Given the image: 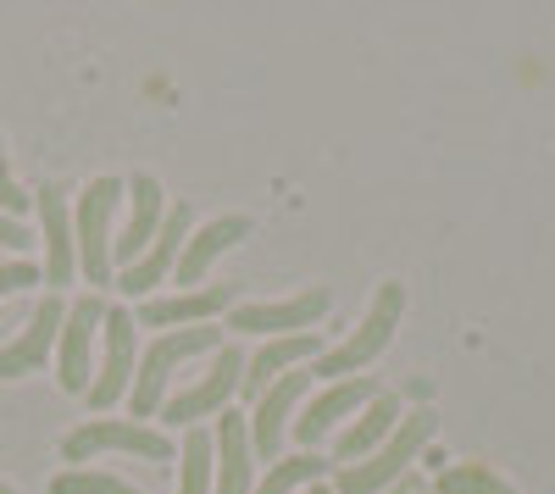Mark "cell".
Listing matches in <instances>:
<instances>
[{"label":"cell","instance_id":"cell-1","mask_svg":"<svg viewBox=\"0 0 555 494\" xmlns=\"http://www.w3.org/2000/svg\"><path fill=\"white\" fill-rule=\"evenodd\" d=\"M439 433V417L423 406V412H405L400 417V428L378 444L373 456L366 461H350V467H339V489L334 494H384L411 461H416V451H423V444Z\"/></svg>","mask_w":555,"mask_h":494},{"label":"cell","instance_id":"cell-2","mask_svg":"<svg viewBox=\"0 0 555 494\" xmlns=\"http://www.w3.org/2000/svg\"><path fill=\"white\" fill-rule=\"evenodd\" d=\"M400 311H405V289H400V284H384V289L373 295L366 323H361L339 350H322L317 362H311V378H334V384H339V373H356V367H366V362H378L384 344H389L395 328H400Z\"/></svg>","mask_w":555,"mask_h":494},{"label":"cell","instance_id":"cell-3","mask_svg":"<svg viewBox=\"0 0 555 494\" xmlns=\"http://www.w3.org/2000/svg\"><path fill=\"white\" fill-rule=\"evenodd\" d=\"M201 350H222V328H206V323H201V328H172V334H162V339L145 350L139 373H133V389H128L133 417H156L162 389H167L172 367H178V362H190V355H201Z\"/></svg>","mask_w":555,"mask_h":494},{"label":"cell","instance_id":"cell-4","mask_svg":"<svg viewBox=\"0 0 555 494\" xmlns=\"http://www.w3.org/2000/svg\"><path fill=\"white\" fill-rule=\"evenodd\" d=\"M117 195L122 184L117 178H95L83 190L78 211H73V234H78V273L89 284H112V211H117Z\"/></svg>","mask_w":555,"mask_h":494},{"label":"cell","instance_id":"cell-5","mask_svg":"<svg viewBox=\"0 0 555 494\" xmlns=\"http://www.w3.org/2000/svg\"><path fill=\"white\" fill-rule=\"evenodd\" d=\"M101 451H128V456H145V461H172L167 433H156L145 422H106V417H95V422H83V428H73L62 439V456L67 461H89V456H101Z\"/></svg>","mask_w":555,"mask_h":494},{"label":"cell","instance_id":"cell-6","mask_svg":"<svg viewBox=\"0 0 555 494\" xmlns=\"http://www.w3.org/2000/svg\"><path fill=\"white\" fill-rule=\"evenodd\" d=\"M190 234H195V206H190V200H172L167 217H162V234L151 239V250L139 256L133 266H122L117 289H122V295H151V289L172 273V266H178V256H183V245H190Z\"/></svg>","mask_w":555,"mask_h":494},{"label":"cell","instance_id":"cell-7","mask_svg":"<svg viewBox=\"0 0 555 494\" xmlns=\"http://www.w3.org/2000/svg\"><path fill=\"white\" fill-rule=\"evenodd\" d=\"M240 378H245V355H240L234 344H222V350H217V362H211V373H206L195 389H183V394L167 400V417H162V422L201 428V417H211V412L228 406V394L240 389Z\"/></svg>","mask_w":555,"mask_h":494},{"label":"cell","instance_id":"cell-8","mask_svg":"<svg viewBox=\"0 0 555 494\" xmlns=\"http://www.w3.org/2000/svg\"><path fill=\"white\" fill-rule=\"evenodd\" d=\"M328 306H334V295H328V289H306V295H295V300H272V306H234V311H228V328L289 339L295 328L306 334L317 317H328Z\"/></svg>","mask_w":555,"mask_h":494},{"label":"cell","instance_id":"cell-9","mask_svg":"<svg viewBox=\"0 0 555 494\" xmlns=\"http://www.w3.org/2000/svg\"><path fill=\"white\" fill-rule=\"evenodd\" d=\"M101 323H106L101 295L73 300L67 323H62V373H56L67 394H89V384H95V373H89V344H95V328Z\"/></svg>","mask_w":555,"mask_h":494},{"label":"cell","instance_id":"cell-10","mask_svg":"<svg viewBox=\"0 0 555 494\" xmlns=\"http://www.w3.org/2000/svg\"><path fill=\"white\" fill-rule=\"evenodd\" d=\"M106 362H101V373H95V384H89V406L95 412H106V406H117V394H128L133 389V317L117 306V311H106Z\"/></svg>","mask_w":555,"mask_h":494},{"label":"cell","instance_id":"cell-11","mask_svg":"<svg viewBox=\"0 0 555 494\" xmlns=\"http://www.w3.org/2000/svg\"><path fill=\"white\" fill-rule=\"evenodd\" d=\"M62 323H67V306H62V295H44L39 300V311H34V323L0 350V378H23V373H34L44 355H51V344H56V334H62Z\"/></svg>","mask_w":555,"mask_h":494},{"label":"cell","instance_id":"cell-12","mask_svg":"<svg viewBox=\"0 0 555 494\" xmlns=\"http://www.w3.org/2000/svg\"><path fill=\"white\" fill-rule=\"evenodd\" d=\"M311 389V373H289V378H278L261 400H256V417H250V451L261 456V461H272L278 456V444H284V422H289V412L300 406V394Z\"/></svg>","mask_w":555,"mask_h":494},{"label":"cell","instance_id":"cell-13","mask_svg":"<svg viewBox=\"0 0 555 494\" xmlns=\"http://www.w3.org/2000/svg\"><path fill=\"white\" fill-rule=\"evenodd\" d=\"M378 394H384V384H378V378H345V384H334L328 394H317L311 406H306V417L295 422V439H300V444H317V439L328 433L339 417H350V412H366Z\"/></svg>","mask_w":555,"mask_h":494},{"label":"cell","instance_id":"cell-14","mask_svg":"<svg viewBox=\"0 0 555 494\" xmlns=\"http://www.w3.org/2000/svg\"><path fill=\"white\" fill-rule=\"evenodd\" d=\"M240 306V284H206L190 295H172V300H145L139 306V323L145 328H178V323H206L217 311H234Z\"/></svg>","mask_w":555,"mask_h":494},{"label":"cell","instance_id":"cell-15","mask_svg":"<svg viewBox=\"0 0 555 494\" xmlns=\"http://www.w3.org/2000/svg\"><path fill=\"white\" fill-rule=\"evenodd\" d=\"M322 355V339L317 334H289V339H272V344H261L256 355H250V367H245V378H240V389L250 394V400H261L278 378H289L300 362H317Z\"/></svg>","mask_w":555,"mask_h":494},{"label":"cell","instance_id":"cell-16","mask_svg":"<svg viewBox=\"0 0 555 494\" xmlns=\"http://www.w3.org/2000/svg\"><path fill=\"white\" fill-rule=\"evenodd\" d=\"M128 195H133V217H128L122 239H112L117 266H133L139 256H145V250H151V239L162 234V217H167V206H162V184H156V178L139 172L133 184H128Z\"/></svg>","mask_w":555,"mask_h":494},{"label":"cell","instance_id":"cell-17","mask_svg":"<svg viewBox=\"0 0 555 494\" xmlns=\"http://www.w3.org/2000/svg\"><path fill=\"white\" fill-rule=\"evenodd\" d=\"M39 222H44V278L56 289L73 284V266H78V239H73V217H67V200L62 190H39Z\"/></svg>","mask_w":555,"mask_h":494},{"label":"cell","instance_id":"cell-18","mask_svg":"<svg viewBox=\"0 0 555 494\" xmlns=\"http://www.w3.org/2000/svg\"><path fill=\"white\" fill-rule=\"evenodd\" d=\"M240 239H250V217H217V222H206V229H195L190 245H183V256H178V266H172L178 284H201L206 266Z\"/></svg>","mask_w":555,"mask_h":494},{"label":"cell","instance_id":"cell-19","mask_svg":"<svg viewBox=\"0 0 555 494\" xmlns=\"http://www.w3.org/2000/svg\"><path fill=\"white\" fill-rule=\"evenodd\" d=\"M400 417H405V412H400V400L384 389V394L373 400V406H366V412L339 433V456H334V461H345V467H350V461H366V456H373L378 444L400 428Z\"/></svg>","mask_w":555,"mask_h":494},{"label":"cell","instance_id":"cell-20","mask_svg":"<svg viewBox=\"0 0 555 494\" xmlns=\"http://www.w3.org/2000/svg\"><path fill=\"white\" fill-rule=\"evenodd\" d=\"M217 494H250V422L222 417L217 422Z\"/></svg>","mask_w":555,"mask_h":494},{"label":"cell","instance_id":"cell-21","mask_svg":"<svg viewBox=\"0 0 555 494\" xmlns=\"http://www.w3.org/2000/svg\"><path fill=\"white\" fill-rule=\"evenodd\" d=\"M211 461H217V439L206 428H190V439H183V483H178V494H206L211 489Z\"/></svg>","mask_w":555,"mask_h":494},{"label":"cell","instance_id":"cell-22","mask_svg":"<svg viewBox=\"0 0 555 494\" xmlns=\"http://www.w3.org/2000/svg\"><path fill=\"white\" fill-rule=\"evenodd\" d=\"M322 472H328V461H322V456H295V461H278L250 494H300V489L317 483Z\"/></svg>","mask_w":555,"mask_h":494},{"label":"cell","instance_id":"cell-23","mask_svg":"<svg viewBox=\"0 0 555 494\" xmlns=\"http://www.w3.org/2000/svg\"><path fill=\"white\" fill-rule=\"evenodd\" d=\"M434 489H439V494H517V489L505 483L500 472H489V467H478V461H461V467H444Z\"/></svg>","mask_w":555,"mask_h":494},{"label":"cell","instance_id":"cell-24","mask_svg":"<svg viewBox=\"0 0 555 494\" xmlns=\"http://www.w3.org/2000/svg\"><path fill=\"white\" fill-rule=\"evenodd\" d=\"M51 494H139V489L112 478V472H62L51 483Z\"/></svg>","mask_w":555,"mask_h":494},{"label":"cell","instance_id":"cell-25","mask_svg":"<svg viewBox=\"0 0 555 494\" xmlns=\"http://www.w3.org/2000/svg\"><path fill=\"white\" fill-rule=\"evenodd\" d=\"M0 211H7V217L28 211V195L12 184V161H7V145H0Z\"/></svg>","mask_w":555,"mask_h":494},{"label":"cell","instance_id":"cell-26","mask_svg":"<svg viewBox=\"0 0 555 494\" xmlns=\"http://www.w3.org/2000/svg\"><path fill=\"white\" fill-rule=\"evenodd\" d=\"M28 284H39V266L34 261H7V266H0V300L28 289Z\"/></svg>","mask_w":555,"mask_h":494},{"label":"cell","instance_id":"cell-27","mask_svg":"<svg viewBox=\"0 0 555 494\" xmlns=\"http://www.w3.org/2000/svg\"><path fill=\"white\" fill-rule=\"evenodd\" d=\"M0 245H12V250H17V245H28V229H23L17 217H7V211H0Z\"/></svg>","mask_w":555,"mask_h":494},{"label":"cell","instance_id":"cell-28","mask_svg":"<svg viewBox=\"0 0 555 494\" xmlns=\"http://www.w3.org/2000/svg\"><path fill=\"white\" fill-rule=\"evenodd\" d=\"M0 494H17V489H12V483H0Z\"/></svg>","mask_w":555,"mask_h":494},{"label":"cell","instance_id":"cell-29","mask_svg":"<svg viewBox=\"0 0 555 494\" xmlns=\"http://www.w3.org/2000/svg\"><path fill=\"white\" fill-rule=\"evenodd\" d=\"M311 494H334V489H322V483H317V489H311Z\"/></svg>","mask_w":555,"mask_h":494}]
</instances>
